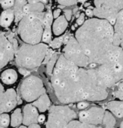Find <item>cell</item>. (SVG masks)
<instances>
[{
  "label": "cell",
  "instance_id": "6da1fadb",
  "mask_svg": "<svg viewBox=\"0 0 123 128\" xmlns=\"http://www.w3.org/2000/svg\"><path fill=\"white\" fill-rule=\"evenodd\" d=\"M74 38L89 58L90 68L104 64L116 46L113 25L98 17L86 20L76 31Z\"/></svg>",
  "mask_w": 123,
  "mask_h": 128
},
{
  "label": "cell",
  "instance_id": "7a4b0ae2",
  "mask_svg": "<svg viewBox=\"0 0 123 128\" xmlns=\"http://www.w3.org/2000/svg\"><path fill=\"white\" fill-rule=\"evenodd\" d=\"M80 68L68 61L64 55L59 56L52 74V86L55 94L62 104L83 101L79 82Z\"/></svg>",
  "mask_w": 123,
  "mask_h": 128
},
{
  "label": "cell",
  "instance_id": "3957f363",
  "mask_svg": "<svg viewBox=\"0 0 123 128\" xmlns=\"http://www.w3.org/2000/svg\"><path fill=\"white\" fill-rule=\"evenodd\" d=\"M83 100L101 101L108 96L107 87L95 68H80L78 71Z\"/></svg>",
  "mask_w": 123,
  "mask_h": 128
},
{
  "label": "cell",
  "instance_id": "277c9868",
  "mask_svg": "<svg viewBox=\"0 0 123 128\" xmlns=\"http://www.w3.org/2000/svg\"><path fill=\"white\" fill-rule=\"evenodd\" d=\"M97 70L107 88L123 81V50L116 46L107 62L98 65Z\"/></svg>",
  "mask_w": 123,
  "mask_h": 128
},
{
  "label": "cell",
  "instance_id": "5b68a950",
  "mask_svg": "<svg viewBox=\"0 0 123 128\" xmlns=\"http://www.w3.org/2000/svg\"><path fill=\"white\" fill-rule=\"evenodd\" d=\"M44 12L29 14L18 22V34L21 40L28 44H38L42 42L44 32Z\"/></svg>",
  "mask_w": 123,
  "mask_h": 128
},
{
  "label": "cell",
  "instance_id": "8992f818",
  "mask_svg": "<svg viewBox=\"0 0 123 128\" xmlns=\"http://www.w3.org/2000/svg\"><path fill=\"white\" fill-rule=\"evenodd\" d=\"M49 50L47 44H23L16 52V63L20 68L27 70L39 67L44 62Z\"/></svg>",
  "mask_w": 123,
  "mask_h": 128
},
{
  "label": "cell",
  "instance_id": "52a82bcc",
  "mask_svg": "<svg viewBox=\"0 0 123 128\" xmlns=\"http://www.w3.org/2000/svg\"><path fill=\"white\" fill-rule=\"evenodd\" d=\"M94 5L95 17L107 20L113 25L123 10V0H94Z\"/></svg>",
  "mask_w": 123,
  "mask_h": 128
},
{
  "label": "cell",
  "instance_id": "ba28073f",
  "mask_svg": "<svg viewBox=\"0 0 123 128\" xmlns=\"http://www.w3.org/2000/svg\"><path fill=\"white\" fill-rule=\"evenodd\" d=\"M76 118V112L69 106H53L50 109L46 128H65Z\"/></svg>",
  "mask_w": 123,
  "mask_h": 128
},
{
  "label": "cell",
  "instance_id": "9c48e42d",
  "mask_svg": "<svg viewBox=\"0 0 123 128\" xmlns=\"http://www.w3.org/2000/svg\"><path fill=\"white\" fill-rule=\"evenodd\" d=\"M64 56L79 68H90L91 62L75 38H69L63 49Z\"/></svg>",
  "mask_w": 123,
  "mask_h": 128
},
{
  "label": "cell",
  "instance_id": "30bf717a",
  "mask_svg": "<svg viewBox=\"0 0 123 128\" xmlns=\"http://www.w3.org/2000/svg\"><path fill=\"white\" fill-rule=\"evenodd\" d=\"M20 94L26 102H32L46 94V90L42 80L36 76L31 75L26 77L22 82Z\"/></svg>",
  "mask_w": 123,
  "mask_h": 128
},
{
  "label": "cell",
  "instance_id": "8fae6325",
  "mask_svg": "<svg viewBox=\"0 0 123 128\" xmlns=\"http://www.w3.org/2000/svg\"><path fill=\"white\" fill-rule=\"evenodd\" d=\"M17 49L12 41L2 32L0 35V64L1 68L5 67L16 54Z\"/></svg>",
  "mask_w": 123,
  "mask_h": 128
},
{
  "label": "cell",
  "instance_id": "7c38bea8",
  "mask_svg": "<svg viewBox=\"0 0 123 128\" xmlns=\"http://www.w3.org/2000/svg\"><path fill=\"white\" fill-rule=\"evenodd\" d=\"M105 111L100 107H92L88 110H83L79 113V119L81 122L97 126L103 123Z\"/></svg>",
  "mask_w": 123,
  "mask_h": 128
},
{
  "label": "cell",
  "instance_id": "4fadbf2b",
  "mask_svg": "<svg viewBox=\"0 0 123 128\" xmlns=\"http://www.w3.org/2000/svg\"><path fill=\"white\" fill-rule=\"evenodd\" d=\"M0 104L1 114L8 112L14 109L17 104V98L15 90L10 88L6 92H4V88L1 86Z\"/></svg>",
  "mask_w": 123,
  "mask_h": 128
},
{
  "label": "cell",
  "instance_id": "5bb4252c",
  "mask_svg": "<svg viewBox=\"0 0 123 128\" xmlns=\"http://www.w3.org/2000/svg\"><path fill=\"white\" fill-rule=\"evenodd\" d=\"M53 12L48 10L44 12V32L42 38V43L44 44H50L52 38V27L53 23Z\"/></svg>",
  "mask_w": 123,
  "mask_h": 128
},
{
  "label": "cell",
  "instance_id": "9a60e30c",
  "mask_svg": "<svg viewBox=\"0 0 123 128\" xmlns=\"http://www.w3.org/2000/svg\"><path fill=\"white\" fill-rule=\"evenodd\" d=\"M38 109L32 104H27L23 108V124L29 126L32 124H36L38 122Z\"/></svg>",
  "mask_w": 123,
  "mask_h": 128
},
{
  "label": "cell",
  "instance_id": "2e32d148",
  "mask_svg": "<svg viewBox=\"0 0 123 128\" xmlns=\"http://www.w3.org/2000/svg\"><path fill=\"white\" fill-rule=\"evenodd\" d=\"M114 27V43L123 50V10L117 16L113 24Z\"/></svg>",
  "mask_w": 123,
  "mask_h": 128
},
{
  "label": "cell",
  "instance_id": "e0dca14e",
  "mask_svg": "<svg viewBox=\"0 0 123 128\" xmlns=\"http://www.w3.org/2000/svg\"><path fill=\"white\" fill-rule=\"evenodd\" d=\"M68 26V21L64 15H61L57 19H55L53 23L52 31L56 36H62L66 31Z\"/></svg>",
  "mask_w": 123,
  "mask_h": 128
},
{
  "label": "cell",
  "instance_id": "ac0fdd59",
  "mask_svg": "<svg viewBox=\"0 0 123 128\" xmlns=\"http://www.w3.org/2000/svg\"><path fill=\"white\" fill-rule=\"evenodd\" d=\"M15 20V14L14 8L5 9L2 11L0 17V25L2 27L7 28L10 26Z\"/></svg>",
  "mask_w": 123,
  "mask_h": 128
},
{
  "label": "cell",
  "instance_id": "d6986e66",
  "mask_svg": "<svg viewBox=\"0 0 123 128\" xmlns=\"http://www.w3.org/2000/svg\"><path fill=\"white\" fill-rule=\"evenodd\" d=\"M32 105L35 106L38 109V110H39L41 112H44L46 110H47V109L50 107V100L48 95L44 94L41 95L38 100L34 101Z\"/></svg>",
  "mask_w": 123,
  "mask_h": 128
},
{
  "label": "cell",
  "instance_id": "ffe728a7",
  "mask_svg": "<svg viewBox=\"0 0 123 128\" xmlns=\"http://www.w3.org/2000/svg\"><path fill=\"white\" fill-rule=\"evenodd\" d=\"M17 77H18L17 73L14 69H7L4 70L1 76V79L3 83L6 85H11L17 81Z\"/></svg>",
  "mask_w": 123,
  "mask_h": 128
},
{
  "label": "cell",
  "instance_id": "44dd1931",
  "mask_svg": "<svg viewBox=\"0 0 123 128\" xmlns=\"http://www.w3.org/2000/svg\"><path fill=\"white\" fill-rule=\"evenodd\" d=\"M107 108L118 118H123V101H110L107 104Z\"/></svg>",
  "mask_w": 123,
  "mask_h": 128
},
{
  "label": "cell",
  "instance_id": "7402d4cb",
  "mask_svg": "<svg viewBox=\"0 0 123 128\" xmlns=\"http://www.w3.org/2000/svg\"><path fill=\"white\" fill-rule=\"evenodd\" d=\"M23 122V116L20 109H17L11 115V125L13 128L20 126Z\"/></svg>",
  "mask_w": 123,
  "mask_h": 128
},
{
  "label": "cell",
  "instance_id": "603a6c76",
  "mask_svg": "<svg viewBox=\"0 0 123 128\" xmlns=\"http://www.w3.org/2000/svg\"><path fill=\"white\" fill-rule=\"evenodd\" d=\"M116 123V118H114L113 114L110 112L106 111L103 119V124L105 128H114Z\"/></svg>",
  "mask_w": 123,
  "mask_h": 128
},
{
  "label": "cell",
  "instance_id": "cb8c5ba5",
  "mask_svg": "<svg viewBox=\"0 0 123 128\" xmlns=\"http://www.w3.org/2000/svg\"><path fill=\"white\" fill-rule=\"evenodd\" d=\"M65 128H98L97 126L88 124L80 121H71Z\"/></svg>",
  "mask_w": 123,
  "mask_h": 128
},
{
  "label": "cell",
  "instance_id": "d4e9b609",
  "mask_svg": "<svg viewBox=\"0 0 123 128\" xmlns=\"http://www.w3.org/2000/svg\"><path fill=\"white\" fill-rule=\"evenodd\" d=\"M58 58H59V57H58L57 54L55 52L53 54V56H52V58L50 59V61L47 63V74H49V75L53 74V70H54V68L56 66V64L57 62Z\"/></svg>",
  "mask_w": 123,
  "mask_h": 128
},
{
  "label": "cell",
  "instance_id": "484cf974",
  "mask_svg": "<svg viewBox=\"0 0 123 128\" xmlns=\"http://www.w3.org/2000/svg\"><path fill=\"white\" fill-rule=\"evenodd\" d=\"M65 36H62V35L53 39V40H52L50 42V47L52 49H58V48H59L62 46V43L65 42Z\"/></svg>",
  "mask_w": 123,
  "mask_h": 128
},
{
  "label": "cell",
  "instance_id": "4316f807",
  "mask_svg": "<svg viewBox=\"0 0 123 128\" xmlns=\"http://www.w3.org/2000/svg\"><path fill=\"white\" fill-rule=\"evenodd\" d=\"M1 121V127L2 128H7L9 124H11V118L6 113H2L0 117Z\"/></svg>",
  "mask_w": 123,
  "mask_h": 128
},
{
  "label": "cell",
  "instance_id": "83f0119b",
  "mask_svg": "<svg viewBox=\"0 0 123 128\" xmlns=\"http://www.w3.org/2000/svg\"><path fill=\"white\" fill-rule=\"evenodd\" d=\"M59 4L62 6H71L77 3L79 0H57Z\"/></svg>",
  "mask_w": 123,
  "mask_h": 128
},
{
  "label": "cell",
  "instance_id": "f1b7e54d",
  "mask_svg": "<svg viewBox=\"0 0 123 128\" xmlns=\"http://www.w3.org/2000/svg\"><path fill=\"white\" fill-rule=\"evenodd\" d=\"M86 22L85 20V14L84 13H81L80 15L79 16V17L77 20V24L79 26H81L82 25H83V23Z\"/></svg>",
  "mask_w": 123,
  "mask_h": 128
},
{
  "label": "cell",
  "instance_id": "f546056e",
  "mask_svg": "<svg viewBox=\"0 0 123 128\" xmlns=\"http://www.w3.org/2000/svg\"><path fill=\"white\" fill-rule=\"evenodd\" d=\"M88 106H89V104L86 101H80V102L77 103V106L79 110H84L86 107H88Z\"/></svg>",
  "mask_w": 123,
  "mask_h": 128
},
{
  "label": "cell",
  "instance_id": "4dcf8cb0",
  "mask_svg": "<svg viewBox=\"0 0 123 128\" xmlns=\"http://www.w3.org/2000/svg\"><path fill=\"white\" fill-rule=\"evenodd\" d=\"M64 16H65V18L67 19L68 21H70L71 20V16H72V10H65L64 11Z\"/></svg>",
  "mask_w": 123,
  "mask_h": 128
},
{
  "label": "cell",
  "instance_id": "1f68e13d",
  "mask_svg": "<svg viewBox=\"0 0 123 128\" xmlns=\"http://www.w3.org/2000/svg\"><path fill=\"white\" fill-rule=\"evenodd\" d=\"M28 4H37V3H44L47 4L48 2V0H27Z\"/></svg>",
  "mask_w": 123,
  "mask_h": 128
},
{
  "label": "cell",
  "instance_id": "d6a6232c",
  "mask_svg": "<svg viewBox=\"0 0 123 128\" xmlns=\"http://www.w3.org/2000/svg\"><path fill=\"white\" fill-rule=\"evenodd\" d=\"M113 95L116 98H119L120 100H123V92L121 91V90H119V89H118L117 91H116L113 93Z\"/></svg>",
  "mask_w": 123,
  "mask_h": 128
},
{
  "label": "cell",
  "instance_id": "836d02e7",
  "mask_svg": "<svg viewBox=\"0 0 123 128\" xmlns=\"http://www.w3.org/2000/svg\"><path fill=\"white\" fill-rule=\"evenodd\" d=\"M53 16L54 20L57 19L58 17H59L61 16V10L60 9H55L53 11Z\"/></svg>",
  "mask_w": 123,
  "mask_h": 128
},
{
  "label": "cell",
  "instance_id": "e575fe53",
  "mask_svg": "<svg viewBox=\"0 0 123 128\" xmlns=\"http://www.w3.org/2000/svg\"><path fill=\"white\" fill-rule=\"evenodd\" d=\"M86 15L89 17V18H92L94 16V10H91V9H87L86 10Z\"/></svg>",
  "mask_w": 123,
  "mask_h": 128
},
{
  "label": "cell",
  "instance_id": "d590c367",
  "mask_svg": "<svg viewBox=\"0 0 123 128\" xmlns=\"http://www.w3.org/2000/svg\"><path fill=\"white\" fill-rule=\"evenodd\" d=\"M19 71H20V73L22 75H24V76H26V75H28V74H29V70H27V69H25V68H20V69H19Z\"/></svg>",
  "mask_w": 123,
  "mask_h": 128
},
{
  "label": "cell",
  "instance_id": "8d00e7d4",
  "mask_svg": "<svg viewBox=\"0 0 123 128\" xmlns=\"http://www.w3.org/2000/svg\"><path fill=\"white\" fill-rule=\"evenodd\" d=\"M44 121H45V116H44V115L39 116V117H38V122L42 123V122H44Z\"/></svg>",
  "mask_w": 123,
  "mask_h": 128
},
{
  "label": "cell",
  "instance_id": "74e56055",
  "mask_svg": "<svg viewBox=\"0 0 123 128\" xmlns=\"http://www.w3.org/2000/svg\"><path fill=\"white\" fill-rule=\"evenodd\" d=\"M28 128H41V127L37 124H32L29 125Z\"/></svg>",
  "mask_w": 123,
  "mask_h": 128
},
{
  "label": "cell",
  "instance_id": "f35d334b",
  "mask_svg": "<svg viewBox=\"0 0 123 128\" xmlns=\"http://www.w3.org/2000/svg\"><path fill=\"white\" fill-rule=\"evenodd\" d=\"M118 89L121 90L123 92V81L120 82L119 84H118Z\"/></svg>",
  "mask_w": 123,
  "mask_h": 128
},
{
  "label": "cell",
  "instance_id": "ab89813d",
  "mask_svg": "<svg viewBox=\"0 0 123 128\" xmlns=\"http://www.w3.org/2000/svg\"><path fill=\"white\" fill-rule=\"evenodd\" d=\"M19 128H26V125H23V126H20Z\"/></svg>",
  "mask_w": 123,
  "mask_h": 128
},
{
  "label": "cell",
  "instance_id": "60d3db41",
  "mask_svg": "<svg viewBox=\"0 0 123 128\" xmlns=\"http://www.w3.org/2000/svg\"><path fill=\"white\" fill-rule=\"evenodd\" d=\"M120 128H123V122L121 123V124H120Z\"/></svg>",
  "mask_w": 123,
  "mask_h": 128
},
{
  "label": "cell",
  "instance_id": "b9f144b4",
  "mask_svg": "<svg viewBox=\"0 0 123 128\" xmlns=\"http://www.w3.org/2000/svg\"><path fill=\"white\" fill-rule=\"evenodd\" d=\"M0 1H1V2H2V1H5V0H0Z\"/></svg>",
  "mask_w": 123,
  "mask_h": 128
},
{
  "label": "cell",
  "instance_id": "7bdbcfd3",
  "mask_svg": "<svg viewBox=\"0 0 123 128\" xmlns=\"http://www.w3.org/2000/svg\"><path fill=\"white\" fill-rule=\"evenodd\" d=\"M1 128H2V127H1Z\"/></svg>",
  "mask_w": 123,
  "mask_h": 128
},
{
  "label": "cell",
  "instance_id": "ee69618b",
  "mask_svg": "<svg viewBox=\"0 0 123 128\" xmlns=\"http://www.w3.org/2000/svg\"><path fill=\"white\" fill-rule=\"evenodd\" d=\"M82 1H86V0H82Z\"/></svg>",
  "mask_w": 123,
  "mask_h": 128
}]
</instances>
